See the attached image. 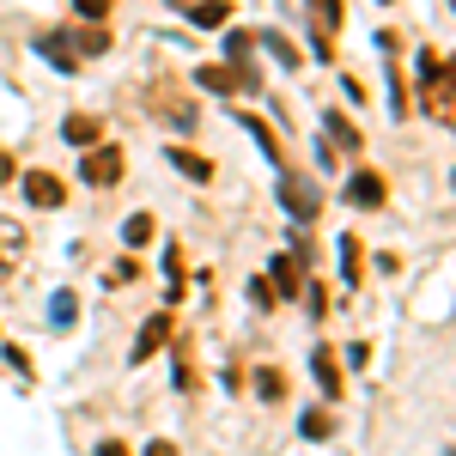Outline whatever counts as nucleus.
I'll return each mask as SVG.
<instances>
[{"mask_svg":"<svg viewBox=\"0 0 456 456\" xmlns=\"http://www.w3.org/2000/svg\"><path fill=\"white\" fill-rule=\"evenodd\" d=\"M165 341H171V311H159V316H152V322L141 329V341H134V365H141V359H152V353L165 347Z\"/></svg>","mask_w":456,"mask_h":456,"instance_id":"0eeeda50","label":"nucleus"},{"mask_svg":"<svg viewBox=\"0 0 456 456\" xmlns=\"http://www.w3.org/2000/svg\"><path fill=\"white\" fill-rule=\"evenodd\" d=\"M19 256H25V225H19V219H0V281L12 274Z\"/></svg>","mask_w":456,"mask_h":456,"instance_id":"6e6552de","label":"nucleus"},{"mask_svg":"<svg viewBox=\"0 0 456 456\" xmlns=\"http://www.w3.org/2000/svg\"><path fill=\"white\" fill-rule=\"evenodd\" d=\"M249 49H256L249 31H225V55H232V61H249Z\"/></svg>","mask_w":456,"mask_h":456,"instance_id":"a211bd4d","label":"nucleus"},{"mask_svg":"<svg viewBox=\"0 0 456 456\" xmlns=\"http://www.w3.org/2000/svg\"><path fill=\"white\" fill-rule=\"evenodd\" d=\"M311 19L322 31H341L347 25V0H311Z\"/></svg>","mask_w":456,"mask_h":456,"instance_id":"9b49d317","label":"nucleus"},{"mask_svg":"<svg viewBox=\"0 0 456 456\" xmlns=\"http://www.w3.org/2000/svg\"><path fill=\"white\" fill-rule=\"evenodd\" d=\"M262 43H268V49H274V55H281L286 68H298V49H292V43H286L281 31H262Z\"/></svg>","mask_w":456,"mask_h":456,"instance_id":"412c9836","label":"nucleus"},{"mask_svg":"<svg viewBox=\"0 0 456 456\" xmlns=\"http://www.w3.org/2000/svg\"><path fill=\"white\" fill-rule=\"evenodd\" d=\"M249 305H256V311H274V305H281V292H274L268 281H249Z\"/></svg>","mask_w":456,"mask_h":456,"instance_id":"6ab92c4d","label":"nucleus"},{"mask_svg":"<svg viewBox=\"0 0 456 456\" xmlns=\"http://www.w3.org/2000/svg\"><path fill=\"white\" fill-rule=\"evenodd\" d=\"M244 128L256 134V146H262V152H268L274 165H286V159H281V141H274V128H268V122H256V116H244Z\"/></svg>","mask_w":456,"mask_h":456,"instance_id":"2eb2a0df","label":"nucleus"},{"mask_svg":"<svg viewBox=\"0 0 456 456\" xmlns=\"http://www.w3.org/2000/svg\"><path fill=\"white\" fill-rule=\"evenodd\" d=\"M25 201H31V208H61V201H68V183H61V176H49V171H25Z\"/></svg>","mask_w":456,"mask_h":456,"instance_id":"20e7f679","label":"nucleus"},{"mask_svg":"<svg viewBox=\"0 0 456 456\" xmlns=\"http://www.w3.org/2000/svg\"><path fill=\"white\" fill-rule=\"evenodd\" d=\"M298 432H305V438H329V432H335V414H322V408H311V414L298 420Z\"/></svg>","mask_w":456,"mask_h":456,"instance_id":"f3484780","label":"nucleus"},{"mask_svg":"<svg viewBox=\"0 0 456 456\" xmlns=\"http://www.w3.org/2000/svg\"><path fill=\"white\" fill-rule=\"evenodd\" d=\"M55 322H61V329L73 322V292H55Z\"/></svg>","mask_w":456,"mask_h":456,"instance_id":"b1692460","label":"nucleus"},{"mask_svg":"<svg viewBox=\"0 0 456 456\" xmlns=\"http://www.w3.org/2000/svg\"><path fill=\"white\" fill-rule=\"evenodd\" d=\"M305 305H311V316L329 311V286H305Z\"/></svg>","mask_w":456,"mask_h":456,"instance_id":"4be33fe9","label":"nucleus"},{"mask_svg":"<svg viewBox=\"0 0 456 456\" xmlns=\"http://www.w3.org/2000/svg\"><path fill=\"white\" fill-rule=\"evenodd\" d=\"M268 274H274V292H286V298H292V292H298V249H281V256H274V268H268Z\"/></svg>","mask_w":456,"mask_h":456,"instance_id":"1a4fd4ad","label":"nucleus"},{"mask_svg":"<svg viewBox=\"0 0 456 456\" xmlns=\"http://www.w3.org/2000/svg\"><path fill=\"white\" fill-rule=\"evenodd\" d=\"M322 128H329V141H341L347 152H359V128H353L347 116H335V110H329V122H322Z\"/></svg>","mask_w":456,"mask_h":456,"instance_id":"dca6fc26","label":"nucleus"},{"mask_svg":"<svg viewBox=\"0 0 456 456\" xmlns=\"http://www.w3.org/2000/svg\"><path fill=\"white\" fill-rule=\"evenodd\" d=\"M61 134H68L73 146H92L98 134H104V122H98V116H68V122H61Z\"/></svg>","mask_w":456,"mask_h":456,"instance_id":"9d476101","label":"nucleus"},{"mask_svg":"<svg viewBox=\"0 0 456 456\" xmlns=\"http://www.w3.org/2000/svg\"><path fill=\"white\" fill-rule=\"evenodd\" d=\"M37 49H43V61H55L61 73H73V68H86L92 55H104L110 37L92 31V19H86V25H73V31H43V37H37Z\"/></svg>","mask_w":456,"mask_h":456,"instance_id":"f257e3e1","label":"nucleus"},{"mask_svg":"<svg viewBox=\"0 0 456 456\" xmlns=\"http://www.w3.org/2000/svg\"><path fill=\"white\" fill-rule=\"evenodd\" d=\"M73 12H79V19H104L110 0H73Z\"/></svg>","mask_w":456,"mask_h":456,"instance_id":"5701e85b","label":"nucleus"},{"mask_svg":"<svg viewBox=\"0 0 456 456\" xmlns=\"http://www.w3.org/2000/svg\"><path fill=\"white\" fill-rule=\"evenodd\" d=\"M311 371H316V384H322V395L341 402V365H335V347H316L311 353Z\"/></svg>","mask_w":456,"mask_h":456,"instance_id":"423d86ee","label":"nucleus"},{"mask_svg":"<svg viewBox=\"0 0 456 456\" xmlns=\"http://www.w3.org/2000/svg\"><path fill=\"white\" fill-rule=\"evenodd\" d=\"M225 12H232V0H201V6H189V19H195L201 31H213V25H225Z\"/></svg>","mask_w":456,"mask_h":456,"instance_id":"f8f14e48","label":"nucleus"},{"mask_svg":"<svg viewBox=\"0 0 456 456\" xmlns=\"http://www.w3.org/2000/svg\"><path fill=\"white\" fill-rule=\"evenodd\" d=\"M122 238H128V244L141 249L146 238H152V219H146V213H134V219H128V225H122Z\"/></svg>","mask_w":456,"mask_h":456,"instance_id":"aec40b11","label":"nucleus"},{"mask_svg":"<svg viewBox=\"0 0 456 456\" xmlns=\"http://www.w3.org/2000/svg\"><path fill=\"white\" fill-rule=\"evenodd\" d=\"M171 165H176L183 176H195V183H208V176H213V165H208V159H201V152H183V146L171 152Z\"/></svg>","mask_w":456,"mask_h":456,"instance_id":"ddd939ff","label":"nucleus"},{"mask_svg":"<svg viewBox=\"0 0 456 456\" xmlns=\"http://www.w3.org/2000/svg\"><path fill=\"white\" fill-rule=\"evenodd\" d=\"M256 395H262V402H281V395H286V371L262 365V371H256Z\"/></svg>","mask_w":456,"mask_h":456,"instance_id":"4468645a","label":"nucleus"},{"mask_svg":"<svg viewBox=\"0 0 456 456\" xmlns=\"http://www.w3.org/2000/svg\"><path fill=\"white\" fill-rule=\"evenodd\" d=\"M341 256H347V281H359V244L353 238H341Z\"/></svg>","mask_w":456,"mask_h":456,"instance_id":"393cba45","label":"nucleus"},{"mask_svg":"<svg viewBox=\"0 0 456 456\" xmlns=\"http://www.w3.org/2000/svg\"><path fill=\"white\" fill-rule=\"evenodd\" d=\"M281 201H286V213H292L298 225H311V219H316V208H322V189H316L311 176L286 171V176H281Z\"/></svg>","mask_w":456,"mask_h":456,"instance_id":"7ed1b4c3","label":"nucleus"},{"mask_svg":"<svg viewBox=\"0 0 456 456\" xmlns=\"http://www.w3.org/2000/svg\"><path fill=\"white\" fill-rule=\"evenodd\" d=\"M12 176H19V171H12V159L0 152V183H12Z\"/></svg>","mask_w":456,"mask_h":456,"instance_id":"a878e982","label":"nucleus"},{"mask_svg":"<svg viewBox=\"0 0 456 456\" xmlns=\"http://www.w3.org/2000/svg\"><path fill=\"white\" fill-rule=\"evenodd\" d=\"M122 171H128V159H122V146H86V159H79V176L92 183V189H116L122 183Z\"/></svg>","mask_w":456,"mask_h":456,"instance_id":"f03ea898","label":"nucleus"},{"mask_svg":"<svg viewBox=\"0 0 456 456\" xmlns=\"http://www.w3.org/2000/svg\"><path fill=\"white\" fill-rule=\"evenodd\" d=\"M341 195H347V208H384V195H389V183L378 171H353L347 176V189H341Z\"/></svg>","mask_w":456,"mask_h":456,"instance_id":"39448f33","label":"nucleus"}]
</instances>
